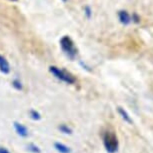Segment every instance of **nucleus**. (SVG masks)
<instances>
[{
  "instance_id": "nucleus-1",
  "label": "nucleus",
  "mask_w": 153,
  "mask_h": 153,
  "mask_svg": "<svg viewBox=\"0 0 153 153\" xmlns=\"http://www.w3.org/2000/svg\"><path fill=\"white\" fill-rule=\"evenodd\" d=\"M60 47H61L62 52L65 54V56L70 60H74L78 54V49L75 46V43L71 39L70 36L65 35L63 36L59 41Z\"/></svg>"
},
{
  "instance_id": "nucleus-2",
  "label": "nucleus",
  "mask_w": 153,
  "mask_h": 153,
  "mask_svg": "<svg viewBox=\"0 0 153 153\" xmlns=\"http://www.w3.org/2000/svg\"><path fill=\"white\" fill-rule=\"evenodd\" d=\"M49 72H50L56 79L66 83V84L72 85L76 82V78L74 77V75L63 68H59V67H57V66L53 65L49 67Z\"/></svg>"
},
{
  "instance_id": "nucleus-3",
  "label": "nucleus",
  "mask_w": 153,
  "mask_h": 153,
  "mask_svg": "<svg viewBox=\"0 0 153 153\" xmlns=\"http://www.w3.org/2000/svg\"><path fill=\"white\" fill-rule=\"evenodd\" d=\"M103 145L108 153H116L119 148V140L113 131L107 130L103 134Z\"/></svg>"
},
{
  "instance_id": "nucleus-4",
  "label": "nucleus",
  "mask_w": 153,
  "mask_h": 153,
  "mask_svg": "<svg viewBox=\"0 0 153 153\" xmlns=\"http://www.w3.org/2000/svg\"><path fill=\"white\" fill-rule=\"evenodd\" d=\"M13 127L14 129H15L16 133L19 135L20 137H27L28 135H29V132H28V129L26 126H24L23 124L17 122V121H15V122L13 123Z\"/></svg>"
},
{
  "instance_id": "nucleus-5",
  "label": "nucleus",
  "mask_w": 153,
  "mask_h": 153,
  "mask_svg": "<svg viewBox=\"0 0 153 153\" xmlns=\"http://www.w3.org/2000/svg\"><path fill=\"white\" fill-rule=\"evenodd\" d=\"M118 19H119L121 24L123 25H128L131 23V15L126 10L118 11Z\"/></svg>"
},
{
  "instance_id": "nucleus-6",
  "label": "nucleus",
  "mask_w": 153,
  "mask_h": 153,
  "mask_svg": "<svg viewBox=\"0 0 153 153\" xmlns=\"http://www.w3.org/2000/svg\"><path fill=\"white\" fill-rule=\"evenodd\" d=\"M0 72L3 74H9L10 64L3 55L0 54Z\"/></svg>"
},
{
  "instance_id": "nucleus-7",
  "label": "nucleus",
  "mask_w": 153,
  "mask_h": 153,
  "mask_svg": "<svg viewBox=\"0 0 153 153\" xmlns=\"http://www.w3.org/2000/svg\"><path fill=\"white\" fill-rule=\"evenodd\" d=\"M117 111H118V113H119V115L121 116V118H122V119H123L124 121H125V122L129 123V124H132V123H133V121H132L131 117L129 116L128 112H127L124 108H122V107H118V108H117Z\"/></svg>"
},
{
  "instance_id": "nucleus-8",
  "label": "nucleus",
  "mask_w": 153,
  "mask_h": 153,
  "mask_svg": "<svg viewBox=\"0 0 153 153\" xmlns=\"http://www.w3.org/2000/svg\"><path fill=\"white\" fill-rule=\"evenodd\" d=\"M54 148L59 153H70L71 152V149L69 148L67 145H65V144H63V143H60V142L54 143Z\"/></svg>"
},
{
  "instance_id": "nucleus-9",
  "label": "nucleus",
  "mask_w": 153,
  "mask_h": 153,
  "mask_svg": "<svg viewBox=\"0 0 153 153\" xmlns=\"http://www.w3.org/2000/svg\"><path fill=\"white\" fill-rule=\"evenodd\" d=\"M58 130L63 134H72V128L66 124H60L58 126Z\"/></svg>"
},
{
  "instance_id": "nucleus-10",
  "label": "nucleus",
  "mask_w": 153,
  "mask_h": 153,
  "mask_svg": "<svg viewBox=\"0 0 153 153\" xmlns=\"http://www.w3.org/2000/svg\"><path fill=\"white\" fill-rule=\"evenodd\" d=\"M29 117L32 120L38 121L41 119V114H40L37 110H35V109H31V110H29Z\"/></svg>"
},
{
  "instance_id": "nucleus-11",
  "label": "nucleus",
  "mask_w": 153,
  "mask_h": 153,
  "mask_svg": "<svg viewBox=\"0 0 153 153\" xmlns=\"http://www.w3.org/2000/svg\"><path fill=\"white\" fill-rule=\"evenodd\" d=\"M12 86H13V88L15 89V90L17 91H21L22 89H23V85H22V82L20 81V79L18 78H15V79H13L12 80Z\"/></svg>"
},
{
  "instance_id": "nucleus-12",
  "label": "nucleus",
  "mask_w": 153,
  "mask_h": 153,
  "mask_svg": "<svg viewBox=\"0 0 153 153\" xmlns=\"http://www.w3.org/2000/svg\"><path fill=\"white\" fill-rule=\"evenodd\" d=\"M27 150L31 153H40L41 152V150H40V148L38 146L36 145V144L34 143H30L27 145Z\"/></svg>"
},
{
  "instance_id": "nucleus-13",
  "label": "nucleus",
  "mask_w": 153,
  "mask_h": 153,
  "mask_svg": "<svg viewBox=\"0 0 153 153\" xmlns=\"http://www.w3.org/2000/svg\"><path fill=\"white\" fill-rule=\"evenodd\" d=\"M84 14L88 19H90L92 17V9L90 6H85L84 7Z\"/></svg>"
},
{
  "instance_id": "nucleus-14",
  "label": "nucleus",
  "mask_w": 153,
  "mask_h": 153,
  "mask_svg": "<svg viewBox=\"0 0 153 153\" xmlns=\"http://www.w3.org/2000/svg\"><path fill=\"white\" fill-rule=\"evenodd\" d=\"M131 22H134V23H139L140 22V16L138 15L137 13H133L131 16Z\"/></svg>"
},
{
  "instance_id": "nucleus-15",
  "label": "nucleus",
  "mask_w": 153,
  "mask_h": 153,
  "mask_svg": "<svg viewBox=\"0 0 153 153\" xmlns=\"http://www.w3.org/2000/svg\"><path fill=\"white\" fill-rule=\"evenodd\" d=\"M0 153H10V151L4 147H0Z\"/></svg>"
},
{
  "instance_id": "nucleus-16",
  "label": "nucleus",
  "mask_w": 153,
  "mask_h": 153,
  "mask_svg": "<svg viewBox=\"0 0 153 153\" xmlns=\"http://www.w3.org/2000/svg\"><path fill=\"white\" fill-rule=\"evenodd\" d=\"M61 1H63V2H67L68 0H61Z\"/></svg>"
},
{
  "instance_id": "nucleus-17",
  "label": "nucleus",
  "mask_w": 153,
  "mask_h": 153,
  "mask_svg": "<svg viewBox=\"0 0 153 153\" xmlns=\"http://www.w3.org/2000/svg\"><path fill=\"white\" fill-rule=\"evenodd\" d=\"M10 1H17V0H10Z\"/></svg>"
}]
</instances>
